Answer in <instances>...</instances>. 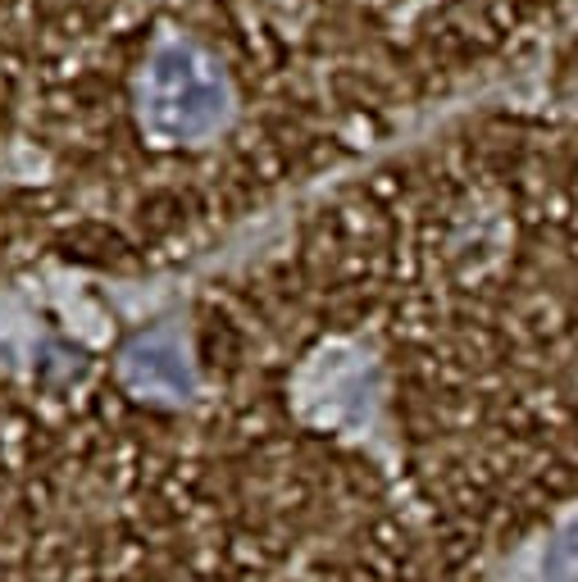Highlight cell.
<instances>
[{
	"label": "cell",
	"instance_id": "3",
	"mask_svg": "<svg viewBox=\"0 0 578 582\" xmlns=\"http://www.w3.org/2000/svg\"><path fill=\"white\" fill-rule=\"evenodd\" d=\"M546 578L552 582H574L578 578V524L569 533H560L546 550Z\"/></svg>",
	"mask_w": 578,
	"mask_h": 582
},
{
	"label": "cell",
	"instance_id": "1",
	"mask_svg": "<svg viewBox=\"0 0 578 582\" xmlns=\"http://www.w3.org/2000/svg\"><path fill=\"white\" fill-rule=\"evenodd\" d=\"M228 118V82L188 42H165L141 73V128L160 146L209 137Z\"/></svg>",
	"mask_w": 578,
	"mask_h": 582
},
{
	"label": "cell",
	"instance_id": "2",
	"mask_svg": "<svg viewBox=\"0 0 578 582\" xmlns=\"http://www.w3.org/2000/svg\"><path fill=\"white\" fill-rule=\"evenodd\" d=\"M124 378L133 391H150V396H188L192 391V364L182 351L178 332L160 328L146 332L124 351Z\"/></svg>",
	"mask_w": 578,
	"mask_h": 582
}]
</instances>
